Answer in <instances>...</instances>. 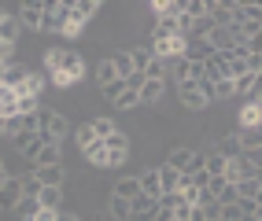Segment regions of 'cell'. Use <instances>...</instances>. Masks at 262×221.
<instances>
[{
    "label": "cell",
    "instance_id": "5b68a950",
    "mask_svg": "<svg viewBox=\"0 0 262 221\" xmlns=\"http://www.w3.org/2000/svg\"><path fill=\"white\" fill-rule=\"evenodd\" d=\"M103 148H107V155H111V166H122L129 159V137L122 129H115L107 140H103Z\"/></svg>",
    "mask_w": 262,
    "mask_h": 221
},
{
    "label": "cell",
    "instance_id": "1f68e13d",
    "mask_svg": "<svg viewBox=\"0 0 262 221\" xmlns=\"http://www.w3.org/2000/svg\"><path fill=\"white\" fill-rule=\"evenodd\" d=\"M166 70H170V59H151L148 70H144V78H151V81H166Z\"/></svg>",
    "mask_w": 262,
    "mask_h": 221
},
{
    "label": "cell",
    "instance_id": "ac0fdd59",
    "mask_svg": "<svg viewBox=\"0 0 262 221\" xmlns=\"http://www.w3.org/2000/svg\"><path fill=\"white\" fill-rule=\"evenodd\" d=\"M214 151H218V155H222L225 162H233V159H240V155H244V151H240V140L233 137V133H229V137H222Z\"/></svg>",
    "mask_w": 262,
    "mask_h": 221
},
{
    "label": "cell",
    "instance_id": "681fc988",
    "mask_svg": "<svg viewBox=\"0 0 262 221\" xmlns=\"http://www.w3.org/2000/svg\"><path fill=\"white\" fill-rule=\"evenodd\" d=\"M8 177V169H4V159H0V181H4Z\"/></svg>",
    "mask_w": 262,
    "mask_h": 221
},
{
    "label": "cell",
    "instance_id": "2e32d148",
    "mask_svg": "<svg viewBox=\"0 0 262 221\" xmlns=\"http://www.w3.org/2000/svg\"><path fill=\"white\" fill-rule=\"evenodd\" d=\"M37 207H41V210H59V207H63V188H52V184H48V188H41V192H37Z\"/></svg>",
    "mask_w": 262,
    "mask_h": 221
},
{
    "label": "cell",
    "instance_id": "4316f807",
    "mask_svg": "<svg viewBox=\"0 0 262 221\" xmlns=\"http://www.w3.org/2000/svg\"><path fill=\"white\" fill-rule=\"evenodd\" d=\"M170 74H173V81H192V63H188L185 56L170 59Z\"/></svg>",
    "mask_w": 262,
    "mask_h": 221
},
{
    "label": "cell",
    "instance_id": "f1b7e54d",
    "mask_svg": "<svg viewBox=\"0 0 262 221\" xmlns=\"http://www.w3.org/2000/svg\"><path fill=\"white\" fill-rule=\"evenodd\" d=\"M211 30H214V26H211L207 15H203V19H192V30H188L185 41H207V33H211Z\"/></svg>",
    "mask_w": 262,
    "mask_h": 221
},
{
    "label": "cell",
    "instance_id": "3957f363",
    "mask_svg": "<svg viewBox=\"0 0 262 221\" xmlns=\"http://www.w3.org/2000/svg\"><path fill=\"white\" fill-rule=\"evenodd\" d=\"M236 44H240V37H236L233 26H214L207 33V48H211V52H233Z\"/></svg>",
    "mask_w": 262,
    "mask_h": 221
},
{
    "label": "cell",
    "instance_id": "7402d4cb",
    "mask_svg": "<svg viewBox=\"0 0 262 221\" xmlns=\"http://www.w3.org/2000/svg\"><path fill=\"white\" fill-rule=\"evenodd\" d=\"M85 159H89L93 166H111V155H107V148H103V140H93L89 148H85Z\"/></svg>",
    "mask_w": 262,
    "mask_h": 221
},
{
    "label": "cell",
    "instance_id": "7bdbcfd3",
    "mask_svg": "<svg viewBox=\"0 0 262 221\" xmlns=\"http://www.w3.org/2000/svg\"><path fill=\"white\" fill-rule=\"evenodd\" d=\"M236 210L240 214H262V203L258 199H236Z\"/></svg>",
    "mask_w": 262,
    "mask_h": 221
},
{
    "label": "cell",
    "instance_id": "52a82bcc",
    "mask_svg": "<svg viewBox=\"0 0 262 221\" xmlns=\"http://www.w3.org/2000/svg\"><path fill=\"white\" fill-rule=\"evenodd\" d=\"M30 177L37 181L41 188H48V184H52V188H63V181H67V169H63V162H59V166H37Z\"/></svg>",
    "mask_w": 262,
    "mask_h": 221
},
{
    "label": "cell",
    "instance_id": "836d02e7",
    "mask_svg": "<svg viewBox=\"0 0 262 221\" xmlns=\"http://www.w3.org/2000/svg\"><path fill=\"white\" fill-rule=\"evenodd\" d=\"M89 126H93V133H96V140H107V137H111V133L118 129V126L111 122V118H93V122H89Z\"/></svg>",
    "mask_w": 262,
    "mask_h": 221
},
{
    "label": "cell",
    "instance_id": "f6af8a7d",
    "mask_svg": "<svg viewBox=\"0 0 262 221\" xmlns=\"http://www.w3.org/2000/svg\"><path fill=\"white\" fill-rule=\"evenodd\" d=\"M188 177H192V184H196V188H207V181H211V177H207V169H203V166H200V169H192Z\"/></svg>",
    "mask_w": 262,
    "mask_h": 221
},
{
    "label": "cell",
    "instance_id": "9a60e30c",
    "mask_svg": "<svg viewBox=\"0 0 262 221\" xmlns=\"http://www.w3.org/2000/svg\"><path fill=\"white\" fill-rule=\"evenodd\" d=\"M19 15H8L4 11V19H0V44H15L19 41Z\"/></svg>",
    "mask_w": 262,
    "mask_h": 221
},
{
    "label": "cell",
    "instance_id": "5bb4252c",
    "mask_svg": "<svg viewBox=\"0 0 262 221\" xmlns=\"http://www.w3.org/2000/svg\"><path fill=\"white\" fill-rule=\"evenodd\" d=\"M211 26H229V0H203Z\"/></svg>",
    "mask_w": 262,
    "mask_h": 221
},
{
    "label": "cell",
    "instance_id": "ab89813d",
    "mask_svg": "<svg viewBox=\"0 0 262 221\" xmlns=\"http://www.w3.org/2000/svg\"><path fill=\"white\" fill-rule=\"evenodd\" d=\"M74 137H78V148L85 151V148H89V144L96 140V133H93V126H89V122H85V126H78V133H74Z\"/></svg>",
    "mask_w": 262,
    "mask_h": 221
},
{
    "label": "cell",
    "instance_id": "ffe728a7",
    "mask_svg": "<svg viewBox=\"0 0 262 221\" xmlns=\"http://www.w3.org/2000/svg\"><path fill=\"white\" fill-rule=\"evenodd\" d=\"M262 177H244V181H236L233 188H236V199H258V192H262V184H258Z\"/></svg>",
    "mask_w": 262,
    "mask_h": 221
},
{
    "label": "cell",
    "instance_id": "44dd1931",
    "mask_svg": "<svg viewBox=\"0 0 262 221\" xmlns=\"http://www.w3.org/2000/svg\"><path fill=\"white\" fill-rule=\"evenodd\" d=\"M37 166H59V144H56V140H48V144L41 148V155L33 159V169H37Z\"/></svg>",
    "mask_w": 262,
    "mask_h": 221
},
{
    "label": "cell",
    "instance_id": "8992f818",
    "mask_svg": "<svg viewBox=\"0 0 262 221\" xmlns=\"http://www.w3.org/2000/svg\"><path fill=\"white\" fill-rule=\"evenodd\" d=\"M45 22V0H30V4L19 8V26L23 30H41Z\"/></svg>",
    "mask_w": 262,
    "mask_h": 221
},
{
    "label": "cell",
    "instance_id": "d6986e66",
    "mask_svg": "<svg viewBox=\"0 0 262 221\" xmlns=\"http://www.w3.org/2000/svg\"><path fill=\"white\" fill-rule=\"evenodd\" d=\"M233 137L240 140V151H258L262 148V133L258 129H236Z\"/></svg>",
    "mask_w": 262,
    "mask_h": 221
},
{
    "label": "cell",
    "instance_id": "d6a6232c",
    "mask_svg": "<svg viewBox=\"0 0 262 221\" xmlns=\"http://www.w3.org/2000/svg\"><path fill=\"white\" fill-rule=\"evenodd\" d=\"M203 169H207V177H222V169H225V159L218 155V151H211V155H203Z\"/></svg>",
    "mask_w": 262,
    "mask_h": 221
},
{
    "label": "cell",
    "instance_id": "8fae6325",
    "mask_svg": "<svg viewBox=\"0 0 262 221\" xmlns=\"http://www.w3.org/2000/svg\"><path fill=\"white\" fill-rule=\"evenodd\" d=\"M59 74H67L71 81H78V78L85 74V59H81L78 52H63V56H59Z\"/></svg>",
    "mask_w": 262,
    "mask_h": 221
},
{
    "label": "cell",
    "instance_id": "4fadbf2b",
    "mask_svg": "<svg viewBox=\"0 0 262 221\" xmlns=\"http://www.w3.org/2000/svg\"><path fill=\"white\" fill-rule=\"evenodd\" d=\"M137 184H141V195H148V199H159V195H163V184H159V169H144V174L137 177Z\"/></svg>",
    "mask_w": 262,
    "mask_h": 221
},
{
    "label": "cell",
    "instance_id": "30bf717a",
    "mask_svg": "<svg viewBox=\"0 0 262 221\" xmlns=\"http://www.w3.org/2000/svg\"><path fill=\"white\" fill-rule=\"evenodd\" d=\"M45 85H48V74H45V70H33V66H30V74H26V81H23V89L15 92V96H41V92H45Z\"/></svg>",
    "mask_w": 262,
    "mask_h": 221
},
{
    "label": "cell",
    "instance_id": "603a6c76",
    "mask_svg": "<svg viewBox=\"0 0 262 221\" xmlns=\"http://www.w3.org/2000/svg\"><path fill=\"white\" fill-rule=\"evenodd\" d=\"M258 122H262V107H258V104H244V111H240V129H258Z\"/></svg>",
    "mask_w": 262,
    "mask_h": 221
},
{
    "label": "cell",
    "instance_id": "7a4b0ae2",
    "mask_svg": "<svg viewBox=\"0 0 262 221\" xmlns=\"http://www.w3.org/2000/svg\"><path fill=\"white\" fill-rule=\"evenodd\" d=\"M67 22H71V0H48V4H45V22H41V30L63 33Z\"/></svg>",
    "mask_w": 262,
    "mask_h": 221
},
{
    "label": "cell",
    "instance_id": "9c48e42d",
    "mask_svg": "<svg viewBox=\"0 0 262 221\" xmlns=\"http://www.w3.org/2000/svg\"><path fill=\"white\" fill-rule=\"evenodd\" d=\"M100 11V0H71V26H85Z\"/></svg>",
    "mask_w": 262,
    "mask_h": 221
},
{
    "label": "cell",
    "instance_id": "d590c367",
    "mask_svg": "<svg viewBox=\"0 0 262 221\" xmlns=\"http://www.w3.org/2000/svg\"><path fill=\"white\" fill-rule=\"evenodd\" d=\"M137 104H141V96H137V89H122V96L115 100V107H118V111H133Z\"/></svg>",
    "mask_w": 262,
    "mask_h": 221
},
{
    "label": "cell",
    "instance_id": "f546056e",
    "mask_svg": "<svg viewBox=\"0 0 262 221\" xmlns=\"http://www.w3.org/2000/svg\"><path fill=\"white\" fill-rule=\"evenodd\" d=\"M111 81H118L115 66H111V59H100V66H96V85H100V89H107Z\"/></svg>",
    "mask_w": 262,
    "mask_h": 221
},
{
    "label": "cell",
    "instance_id": "484cf974",
    "mask_svg": "<svg viewBox=\"0 0 262 221\" xmlns=\"http://www.w3.org/2000/svg\"><path fill=\"white\" fill-rule=\"evenodd\" d=\"M111 66H115V74H118L122 81H126L129 74H137V70H133V59H129V52H115V56H111Z\"/></svg>",
    "mask_w": 262,
    "mask_h": 221
},
{
    "label": "cell",
    "instance_id": "ba28073f",
    "mask_svg": "<svg viewBox=\"0 0 262 221\" xmlns=\"http://www.w3.org/2000/svg\"><path fill=\"white\" fill-rule=\"evenodd\" d=\"M178 100H181L188 111H203L207 107V100L200 96V85L196 81H178Z\"/></svg>",
    "mask_w": 262,
    "mask_h": 221
},
{
    "label": "cell",
    "instance_id": "277c9868",
    "mask_svg": "<svg viewBox=\"0 0 262 221\" xmlns=\"http://www.w3.org/2000/svg\"><path fill=\"white\" fill-rule=\"evenodd\" d=\"M19 199H23V177H11V174H8L4 181H0V210L11 214Z\"/></svg>",
    "mask_w": 262,
    "mask_h": 221
},
{
    "label": "cell",
    "instance_id": "e575fe53",
    "mask_svg": "<svg viewBox=\"0 0 262 221\" xmlns=\"http://www.w3.org/2000/svg\"><path fill=\"white\" fill-rule=\"evenodd\" d=\"M45 144H48V140L41 137V133H33V137L26 140V148H23V155L30 159V166H33V159H37V155H41V148H45Z\"/></svg>",
    "mask_w": 262,
    "mask_h": 221
},
{
    "label": "cell",
    "instance_id": "7dc6e473",
    "mask_svg": "<svg viewBox=\"0 0 262 221\" xmlns=\"http://www.w3.org/2000/svg\"><path fill=\"white\" fill-rule=\"evenodd\" d=\"M188 221H207V214H203L200 207H192V210H188Z\"/></svg>",
    "mask_w": 262,
    "mask_h": 221
},
{
    "label": "cell",
    "instance_id": "d4e9b609",
    "mask_svg": "<svg viewBox=\"0 0 262 221\" xmlns=\"http://www.w3.org/2000/svg\"><path fill=\"white\" fill-rule=\"evenodd\" d=\"M159 184H163V192H178V184H181V174L173 166H159Z\"/></svg>",
    "mask_w": 262,
    "mask_h": 221
},
{
    "label": "cell",
    "instance_id": "60d3db41",
    "mask_svg": "<svg viewBox=\"0 0 262 221\" xmlns=\"http://www.w3.org/2000/svg\"><path fill=\"white\" fill-rule=\"evenodd\" d=\"M229 96H236V89H233V81H225V78H218V81H214V100H229Z\"/></svg>",
    "mask_w": 262,
    "mask_h": 221
},
{
    "label": "cell",
    "instance_id": "4dcf8cb0",
    "mask_svg": "<svg viewBox=\"0 0 262 221\" xmlns=\"http://www.w3.org/2000/svg\"><path fill=\"white\" fill-rule=\"evenodd\" d=\"M15 111L19 114H37L41 111V96H15Z\"/></svg>",
    "mask_w": 262,
    "mask_h": 221
},
{
    "label": "cell",
    "instance_id": "7c38bea8",
    "mask_svg": "<svg viewBox=\"0 0 262 221\" xmlns=\"http://www.w3.org/2000/svg\"><path fill=\"white\" fill-rule=\"evenodd\" d=\"M26 74H30V66H23L19 59H11V63H8V70H4V89L19 92V89H23V81H26Z\"/></svg>",
    "mask_w": 262,
    "mask_h": 221
},
{
    "label": "cell",
    "instance_id": "8d00e7d4",
    "mask_svg": "<svg viewBox=\"0 0 262 221\" xmlns=\"http://www.w3.org/2000/svg\"><path fill=\"white\" fill-rule=\"evenodd\" d=\"M37 210H41V207H37V199H26V195H23L19 203H15V214H19L23 221H30V217L37 214Z\"/></svg>",
    "mask_w": 262,
    "mask_h": 221
},
{
    "label": "cell",
    "instance_id": "cb8c5ba5",
    "mask_svg": "<svg viewBox=\"0 0 262 221\" xmlns=\"http://www.w3.org/2000/svg\"><path fill=\"white\" fill-rule=\"evenodd\" d=\"M111 195H118V199H137V195H141V184H137V177H122V181L115 184Z\"/></svg>",
    "mask_w": 262,
    "mask_h": 221
},
{
    "label": "cell",
    "instance_id": "6da1fadb",
    "mask_svg": "<svg viewBox=\"0 0 262 221\" xmlns=\"http://www.w3.org/2000/svg\"><path fill=\"white\" fill-rule=\"evenodd\" d=\"M37 133L45 140H56V144H63V137H71V122L59 114V111H37Z\"/></svg>",
    "mask_w": 262,
    "mask_h": 221
},
{
    "label": "cell",
    "instance_id": "f907efd6",
    "mask_svg": "<svg viewBox=\"0 0 262 221\" xmlns=\"http://www.w3.org/2000/svg\"><path fill=\"white\" fill-rule=\"evenodd\" d=\"M0 19H4V8H0Z\"/></svg>",
    "mask_w": 262,
    "mask_h": 221
},
{
    "label": "cell",
    "instance_id": "83f0119b",
    "mask_svg": "<svg viewBox=\"0 0 262 221\" xmlns=\"http://www.w3.org/2000/svg\"><path fill=\"white\" fill-rule=\"evenodd\" d=\"M129 59H133V70H137V74H144V70H148V63H151L155 56H151V48H129Z\"/></svg>",
    "mask_w": 262,
    "mask_h": 221
},
{
    "label": "cell",
    "instance_id": "f35d334b",
    "mask_svg": "<svg viewBox=\"0 0 262 221\" xmlns=\"http://www.w3.org/2000/svg\"><path fill=\"white\" fill-rule=\"evenodd\" d=\"M59 56H63V48H48V52H45V74L59 70Z\"/></svg>",
    "mask_w": 262,
    "mask_h": 221
},
{
    "label": "cell",
    "instance_id": "b9f144b4",
    "mask_svg": "<svg viewBox=\"0 0 262 221\" xmlns=\"http://www.w3.org/2000/svg\"><path fill=\"white\" fill-rule=\"evenodd\" d=\"M129 210H133V214H141V210H155V199L137 195V199H129Z\"/></svg>",
    "mask_w": 262,
    "mask_h": 221
},
{
    "label": "cell",
    "instance_id": "ee69618b",
    "mask_svg": "<svg viewBox=\"0 0 262 221\" xmlns=\"http://www.w3.org/2000/svg\"><path fill=\"white\" fill-rule=\"evenodd\" d=\"M37 192H41V184L33 181V177H23V195L26 199H37Z\"/></svg>",
    "mask_w": 262,
    "mask_h": 221
},
{
    "label": "cell",
    "instance_id": "c3c4849f",
    "mask_svg": "<svg viewBox=\"0 0 262 221\" xmlns=\"http://www.w3.org/2000/svg\"><path fill=\"white\" fill-rule=\"evenodd\" d=\"M4 70H8V63H0V85H4Z\"/></svg>",
    "mask_w": 262,
    "mask_h": 221
},
{
    "label": "cell",
    "instance_id": "bcb514c9",
    "mask_svg": "<svg viewBox=\"0 0 262 221\" xmlns=\"http://www.w3.org/2000/svg\"><path fill=\"white\" fill-rule=\"evenodd\" d=\"M30 221H59V210H37Z\"/></svg>",
    "mask_w": 262,
    "mask_h": 221
},
{
    "label": "cell",
    "instance_id": "816d5d0a",
    "mask_svg": "<svg viewBox=\"0 0 262 221\" xmlns=\"http://www.w3.org/2000/svg\"><path fill=\"white\" fill-rule=\"evenodd\" d=\"M170 221H181V217H170Z\"/></svg>",
    "mask_w": 262,
    "mask_h": 221
},
{
    "label": "cell",
    "instance_id": "e0dca14e",
    "mask_svg": "<svg viewBox=\"0 0 262 221\" xmlns=\"http://www.w3.org/2000/svg\"><path fill=\"white\" fill-rule=\"evenodd\" d=\"M163 89H166V81H151V78H144V85H141V104H159L163 100Z\"/></svg>",
    "mask_w": 262,
    "mask_h": 221
},
{
    "label": "cell",
    "instance_id": "74e56055",
    "mask_svg": "<svg viewBox=\"0 0 262 221\" xmlns=\"http://www.w3.org/2000/svg\"><path fill=\"white\" fill-rule=\"evenodd\" d=\"M107 207H111V214L118 217V221H129V199H118V195H111V203H107Z\"/></svg>",
    "mask_w": 262,
    "mask_h": 221
}]
</instances>
